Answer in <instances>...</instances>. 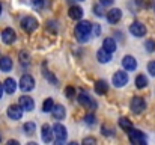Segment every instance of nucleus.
<instances>
[{"mask_svg": "<svg viewBox=\"0 0 155 145\" xmlns=\"http://www.w3.org/2000/svg\"><path fill=\"white\" fill-rule=\"evenodd\" d=\"M91 32H92V23H89V21H80L75 26V35L80 43L87 41L91 36Z\"/></svg>", "mask_w": 155, "mask_h": 145, "instance_id": "1", "label": "nucleus"}, {"mask_svg": "<svg viewBox=\"0 0 155 145\" xmlns=\"http://www.w3.org/2000/svg\"><path fill=\"white\" fill-rule=\"evenodd\" d=\"M128 135H130V139H131L133 145H146V136H145L140 130L131 129V130L128 132Z\"/></svg>", "mask_w": 155, "mask_h": 145, "instance_id": "2", "label": "nucleus"}, {"mask_svg": "<svg viewBox=\"0 0 155 145\" xmlns=\"http://www.w3.org/2000/svg\"><path fill=\"white\" fill-rule=\"evenodd\" d=\"M21 27L23 30H26L27 33H32L36 27H38V20L35 17H24L21 20Z\"/></svg>", "mask_w": 155, "mask_h": 145, "instance_id": "3", "label": "nucleus"}, {"mask_svg": "<svg viewBox=\"0 0 155 145\" xmlns=\"http://www.w3.org/2000/svg\"><path fill=\"white\" fill-rule=\"evenodd\" d=\"M18 85H20V88H21L23 91L29 92V91H32V89L35 88V79H33L30 74H24V76H21Z\"/></svg>", "mask_w": 155, "mask_h": 145, "instance_id": "4", "label": "nucleus"}, {"mask_svg": "<svg viewBox=\"0 0 155 145\" xmlns=\"http://www.w3.org/2000/svg\"><path fill=\"white\" fill-rule=\"evenodd\" d=\"M111 82H113V85L116 88H122V86H125L128 83V74L124 73V71H116Z\"/></svg>", "mask_w": 155, "mask_h": 145, "instance_id": "5", "label": "nucleus"}, {"mask_svg": "<svg viewBox=\"0 0 155 145\" xmlns=\"http://www.w3.org/2000/svg\"><path fill=\"white\" fill-rule=\"evenodd\" d=\"M130 106H131V110L134 113H142L146 109V103H145V100L142 97H133Z\"/></svg>", "mask_w": 155, "mask_h": 145, "instance_id": "6", "label": "nucleus"}, {"mask_svg": "<svg viewBox=\"0 0 155 145\" xmlns=\"http://www.w3.org/2000/svg\"><path fill=\"white\" fill-rule=\"evenodd\" d=\"M130 32H131L134 36L140 38V36H145V35H146V27H145L143 23H140V21H134V23L130 26Z\"/></svg>", "mask_w": 155, "mask_h": 145, "instance_id": "7", "label": "nucleus"}, {"mask_svg": "<svg viewBox=\"0 0 155 145\" xmlns=\"http://www.w3.org/2000/svg\"><path fill=\"white\" fill-rule=\"evenodd\" d=\"M17 40V33H15V30L14 29H11V27H6L3 32H2V41L5 43V44H12L14 41Z\"/></svg>", "mask_w": 155, "mask_h": 145, "instance_id": "8", "label": "nucleus"}, {"mask_svg": "<svg viewBox=\"0 0 155 145\" xmlns=\"http://www.w3.org/2000/svg\"><path fill=\"white\" fill-rule=\"evenodd\" d=\"M8 116L11 118V119H14V121H17V119H21V116H23V109H21V106L18 104H12V106H9L8 107Z\"/></svg>", "mask_w": 155, "mask_h": 145, "instance_id": "9", "label": "nucleus"}, {"mask_svg": "<svg viewBox=\"0 0 155 145\" xmlns=\"http://www.w3.org/2000/svg\"><path fill=\"white\" fill-rule=\"evenodd\" d=\"M120 18H122V11L117 9V8H113V9H110V11L107 12V20H108V23H111V24L119 23Z\"/></svg>", "mask_w": 155, "mask_h": 145, "instance_id": "10", "label": "nucleus"}, {"mask_svg": "<svg viewBox=\"0 0 155 145\" xmlns=\"http://www.w3.org/2000/svg\"><path fill=\"white\" fill-rule=\"evenodd\" d=\"M18 104L21 106V109L23 110H27V112H30V110H33L35 109V101L32 100V97H20V101H18Z\"/></svg>", "mask_w": 155, "mask_h": 145, "instance_id": "11", "label": "nucleus"}, {"mask_svg": "<svg viewBox=\"0 0 155 145\" xmlns=\"http://www.w3.org/2000/svg\"><path fill=\"white\" fill-rule=\"evenodd\" d=\"M41 133H42V141H44L45 144H50L53 141V138H54V130H53V127H50L48 124H44V126H42Z\"/></svg>", "mask_w": 155, "mask_h": 145, "instance_id": "12", "label": "nucleus"}, {"mask_svg": "<svg viewBox=\"0 0 155 145\" xmlns=\"http://www.w3.org/2000/svg\"><path fill=\"white\" fill-rule=\"evenodd\" d=\"M78 101H80V104L81 106H86V107H92V109H95L97 107V103L89 97V94L87 92H80V95H78Z\"/></svg>", "mask_w": 155, "mask_h": 145, "instance_id": "13", "label": "nucleus"}, {"mask_svg": "<svg viewBox=\"0 0 155 145\" xmlns=\"http://www.w3.org/2000/svg\"><path fill=\"white\" fill-rule=\"evenodd\" d=\"M122 67L128 71H134L137 68V60L133 57V56H125L122 59Z\"/></svg>", "mask_w": 155, "mask_h": 145, "instance_id": "14", "label": "nucleus"}, {"mask_svg": "<svg viewBox=\"0 0 155 145\" xmlns=\"http://www.w3.org/2000/svg\"><path fill=\"white\" fill-rule=\"evenodd\" d=\"M3 88H5V92H6V94H14L15 89H17V82H15L12 77H8V79L3 82Z\"/></svg>", "mask_w": 155, "mask_h": 145, "instance_id": "15", "label": "nucleus"}, {"mask_svg": "<svg viewBox=\"0 0 155 145\" xmlns=\"http://www.w3.org/2000/svg\"><path fill=\"white\" fill-rule=\"evenodd\" d=\"M53 130H54V136H56L57 139H66L68 132H66V127H65V126H62V124H56V126L53 127Z\"/></svg>", "mask_w": 155, "mask_h": 145, "instance_id": "16", "label": "nucleus"}, {"mask_svg": "<svg viewBox=\"0 0 155 145\" xmlns=\"http://www.w3.org/2000/svg\"><path fill=\"white\" fill-rule=\"evenodd\" d=\"M111 54H113V53H108L107 50L100 48V50H98V53H97V59H98L101 64H107V62H110V60H111Z\"/></svg>", "mask_w": 155, "mask_h": 145, "instance_id": "17", "label": "nucleus"}, {"mask_svg": "<svg viewBox=\"0 0 155 145\" xmlns=\"http://www.w3.org/2000/svg\"><path fill=\"white\" fill-rule=\"evenodd\" d=\"M0 70L2 71H11L12 70V60H11V57H8V56H2L0 57Z\"/></svg>", "mask_w": 155, "mask_h": 145, "instance_id": "18", "label": "nucleus"}, {"mask_svg": "<svg viewBox=\"0 0 155 145\" xmlns=\"http://www.w3.org/2000/svg\"><path fill=\"white\" fill-rule=\"evenodd\" d=\"M53 116L56 118V119H63L65 118V115H66V112H65V107L62 106V104H57V106H54L51 110Z\"/></svg>", "mask_w": 155, "mask_h": 145, "instance_id": "19", "label": "nucleus"}, {"mask_svg": "<svg viewBox=\"0 0 155 145\" xmlns=\"http://www.w3.org/2000/svg\"><path fill=\"white\" fill-rule=\"evenodd\" d=\"M103 48L107 50L108 53H114L116 51V41L113 38H105L103 43Z\"/></svg>", "mask_w": 155, "mask_h": 145, "instance_id": "20", "label": "nucleus"}, {"mask_svg": "<svg viewBox=\"0 0 155 145\" xmlns=\"http://www.w3.org/2000/svg\"><path fill=\"white\" fill-rule=\"evenodd\" d=\"M69 17L72 20H80L83 17V9L80 6H71L69 8Z\"/></svg>", "mask_w": 155, "mask_h": 145, "instance_id": "21", "label": "nucleus"}, {"mask_svg": "<svg viewBox=\"0 0 155 145\" xmlns=\"http://www.w3.org/2000/svg\"><path fill=\"white\" fill-rule=\"evenodd\" d=\"M95 91H97V94H107V91H108V85H107V82L105 80H98L97 83H95Z\"/></svg>", "mask_w": 155, "mask_h": 145, "instance_id": "22", "label": "nucleus"}, {"mask_svg": "<svg viewBox=\"0 0 155 145\" xmlns=\"http://www.w3.org/2000/svg\"><path fill=\"white\" fill-rule=\"evenodd\" d=\"M119 126L122 127V130H125V132H130L131 129H133V123L128 119V118H119Z\"/></svg>", "mask_w": 155, "mask_h": 145, "instance_id": "23", "label": "nucleus"}, {"mask_svg": "<svg viewBox=\"0 0 155 145\" xmlns=\"http://www.w3.org/2000/svg\"><path fill=\"white\" fill-rule=\"evenodd\" d=\"M146 85H148V79H146V76L139 74V76L136 77V86H137L139 89H142V88H145Z\"/></svg>", "mask_w": 155, "mask_h": 145, "instance_id": "24", "label": "nucleus"}, {"mask_svg": "<svg viewBox=\"0 0 155 145\" xmlns=\"http://www.w3.org/2000/svg\"><path fill=\"white\" fill-rule=\"evenodd\" d=\"M35 129H36L35 123H26V124L23 126V130L26 132V135H33V133H35Z\"/></svg>", "mask_w": 155, "mask_h": 145, "instance_id": "25", "label": "nucleus"}, {"mask_svg": "<svg viewBox=\"0 0 155 145\" xmlns=\"http://www.w3.org/2000/svg\"><path fill=\"white\" fill-rule=\"evenodd\" d=\"M53 107H54V101H53L51 98H47L44 101V104H42V110L44 112H51Z\"/></svg>", "mask_w": 155, "mask_h": 145, "instance_id": "26", "label": "nucleus"}, {"mask_svg": "<svg viewBox=\"0 0 155 145\" xmlns=\"http://www.w3.org/2000/svg\"><path fill=\"white\" fill-rule=\"evenodd\" d=\"M44 76H45V79H47V80H48V82H51L53 85H57V83H59V82H57V79H56V77H54V76H53L51 73H50V71H47V70H45V65H44Z\"/></svg>", "mask_w": 155, "mask_h": 145, "instance_id": "27", "label": "nucleus"}, {"mask_svg": "<svg viewBox=\"0 0 155 145\" xmlns=\"http://www.w3.org/2000/svg\"><path fill=\"white\" fill-rule=\"evenodd\" d=\"M29 59H30L29 53H26V51H20V60H21V64H29Z\"/></svg>", "mask_w": 155, "mask_h": 145, "instance_id": "28", "label": "nucleus"}, {"mask_svg": "<svg viewBox=\"0 0 155 145\" xmlns=\"http://www.w3.org/2000/svg\"><path fill=\"white\" fill-rule=\"evenodd\" d=\"M65 95L68 97V98H74V95H75V89H74V86H66V89H65Z\"/></svg>", "mask_w": 155, "mask_h": 145, "instance_id": "29", "label": "nucleus"}, {"mask_svg": "<svg viewBox=\"0 0 155 145\" xmlns=\"http://www.w3.org/2000/svg\"><path fill=\"white\" fill-rule=\"evenodd\" d=\"M101 132H103V135H104V136H113V133H114V130H113L111 127L108 129V126H103Z\"/></svg>", "mask_w": 155, "mask_h": 145, "instance_id": "30", "label": "nucleus"}, {"mask_svg": "<svg viewBox=\"0 0 155 145\" xmlns=\"http://www.w3.org/2000/svg\"><path fill=\"white\" fill-rule=\"evenodd\" d=\"M81 145H97V139H95V138H92V136L84 138V139H83V142H81Z\"/></svg>", "mask_w": 155, "mask_h": 145, "instance_id": "31", "label": "nucleus"}, {"mask_svg": "<svg viewBox=\"0 0 155 145\" xmlns=\"http://www.w3.org/2000/svg\"><path fill=\"white\" fill-rule=\"evenodd\" d=\"M84 121H86V124H89V126H94V124H95V115H94V113H89V115H86Z\"/></svg>", "mask_w": 155, "mask_h": 145, "instance_id": "32", "label": "nucleus"}, {"mask_svg": "<svg viewBox=\"0 0 155 145\" xmlns=\"http://www.w3.org/2000/svg\"><path fill=\"white\" fill-rule=\"evenodd\" d=\"M145 47H146V50H148V51H154V50H155V41H152V40H148V41L145 43Z\"/></svg>", "mask_w": 155, "mask_h": 145, "instance_id": "33", "label": "nucleus"}, {"mask_svg": "<svg viewBox=\"0 0 155 145\" xmlns=\"http://www.w3.org/2000/svg\"><path fill=\"white\" fill-rule=\"evenodd\" d=\"M32 6L35 9H41L44 6V0H32Z\"/></svg>", "mask_w": 155, "mask_h": 145, "instance_id": "34", "label": "nucleus"}, {"mask_svg": "<svg viewBox=\"0 0 155 145\" xmlns=\"http://www.w3.org/2000/svg\"><path fill=\"white\" fill-rule=\"evenodd\" d=\"M148 71H149L152 76H155V60H151V62L148 64Z\"/></svg>", "mask_w": 155, "mask_h": 145, "instance_id": "35", "label": "nucleus"}, {"mask_svg": "<svg viewBox=\"0 0 155 145\" xmlns=\"http://www.w3.org/2000/svg\"><path fill=\"white\" fill-rule=\"evenodd\" d=\"M113 2H114V0H100V3H101L103 6H111Z\"/></svg>", "mask_w": 155, "mask_h": 145, "instance_id": "36", "label": "nucleus"}, {"mask_svg": "<svg viewBox=\"0 0 155 145\" xmlns=\"http://www.w3.org/2000/svg\"><path fill=\"white\" fill-rule=\"evenodd\" d=\"M92 30H94V33H95L97 36H98V35L101 33V27H100L98 24H97V26H92Z\"/></svg>", "mask_w": 155, "mask_h": 145, "instance_id": "37", "label": "nucleus"}, {"mask_svg": "<svg viewBox=\"0 0 155 145\" xmlns=\"http://www.w3.org/2000/svg\"><path fill=\"white\" fill-rule=\"evenodd\" d=\"M6 145H20V142H18V141L11 139V141H8V142H6Z\"/></svg>", "mask_w": 155, "mask_h": 145, "instance_id": "38", "label": "nucleus"}, {"mask_svg": "<svg viewBox=\"0 0 155 145\" xmlns=\"http://www.w3.org/2000/svg\"><path fill=\"white\" fill-rule=\"evenodd\" d=\"M54 145H65V139H56Z\"/></svg>", "mask_w": 155, "mask_h": 145, "instance_id": "39", "label": "nucleus"}, {"mask_svg": "<svg viewBox=\"0 0 155 145\" xmlns=\"http://www.w3.org/2000/svg\"><path fill=\"white\" fill-rule=\"evenodd\" d=\"M95 14H97V15H100V17L103 15V12H101V9H100V8H95Z\"/></svg>", "mask_w": 155, "mask_h": 145, "instance_id": "40", "label": "nucleus"}, {"mask_svg": "<svg viewBox=\"0 0 155 145\" xmlns=\"http://www.w3.org/2000/svg\"><path fill=\"white\" fill-rule=\"evenodd\" d=\"M3 92H5V88H3V83H0V98L3 95Z\"/></svg>", "mask_w": 155, "mask_h": 145, "instance_id": "41", "label": "nucleus"}, {"mask_svg": "<svg viewBox=\"0 0 155 145\" xmlns=\"http://www.w3.org/2000/svg\"><path fill=\"white\" fill-rule=\"evenodd\" d=\"M26 145H38L36 142H29V144H26Z\"/></svg>", "mask_w": 155, "mask_h": 145, "instance_id": "42", "label": "nucleus"}, {"mask_svg": "<svg viewBox=\"0 0 155 145\" xmlns=\"http://www.w3.org/2000/svg\"><path fill=\"white\" fill-rule=\"evenodd\" d=\"M68 145H78V144H77V142H69Z\"/></svg>", "mask_w": 155, "mask_h": 145, "instance_id": "43", "label": "nucleus"}, {"mask_svg": "<svg viewBox=\"0 0 155 145\" xmlns=\"http://www.w3.org/2000/svg\"><path fill=\"white\" fill-rule=\"evenodd\" d=\"M0 14H2V3H0Z\"/></svg>", "mask_w": 155, "mask_h": 145, "instance_id": "44", "label": "nucleus"}, {"mask_svg": "<svg viewBox=\"0 0 155 145\" xmlns=\"http://www.w3.org/2000/svg\"><path fill=\"white\" fill-rule=\"evenodd\" d=\"M0 141H2V138H0Z\"/></svg>", "mask_w": 155, "mask_h": 145, "instance_id": "45", "label": "nucleus"}, {"mask_svg": "<svg viewBox=\"0 0 155 145\" xmlns=\"http://www.w3.org/2000/svg\"><path fill=\"white\" fill-rule=\"evenodd\" d=\"M154 9H155V6H154Z\"/></svg>", "mask_w": 155, "mask_h": 145, "instance_id": "46", "label": "nucleus"}, {"mask_svg": "<svg viewBox=\"0 0 155 145\" xmlns=\"http://www.w3.org/2000/svg\"><path fill=\"white\" fill-rule=\"evenodd\" d=\"M80 2H81V0H80Z\"/></svg>", "mask_w": 155, "mask_h": 145, "instance_id": "47", "label": "nucleus"}]
</instances>
